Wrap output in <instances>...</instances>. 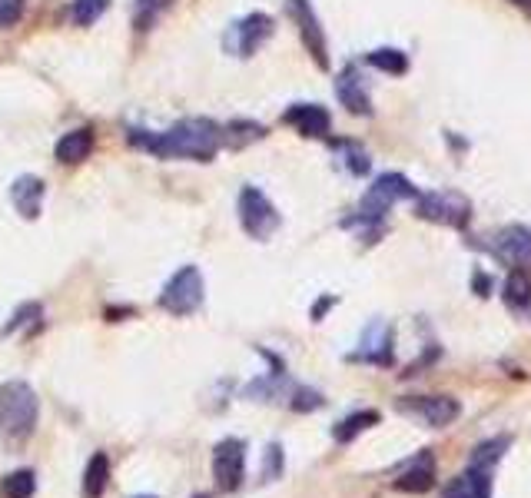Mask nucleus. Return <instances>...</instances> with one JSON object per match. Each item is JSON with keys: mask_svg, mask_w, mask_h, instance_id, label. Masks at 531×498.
Segmentation results:
<instances>
[{"mask_svg": "<svg viewBox=\"0 0 531 498\" xmlns=\"http://www.w3.org/2000/svg\"><path fill=\"white\" fill-rule=\"evenodd\" d=\"M140 498H156V495H140Z\"/></svg>", "mask_w": 531, "mask_h": 498, "instance_id": "72a5a7b5", "label": "nucleus"}, {"mask_svg": "<svg viewBox=\"0 0 531 498\" xmlns=\"http://www.w3.org/2000/svg\"><path fill=\"white\" fill-rule=\"evenodd\" d=\"M40 402L27 382H4L0 386V435L7 442H27L37 429Z\"/></svg>", "mask_w": 531, "mask_h": 498, "instance_id": "7ed1b4c3", "label": "nucleus"}, {"mask_svg": "<svg viewBox=\"0 0 531 498\" xmlns=\"http://www.w3.org/2000/svg\"><path fill=\"white\" fill-rule=\"evenodd\" d=\"M492 479H495V472H482L468 465L462 475H455V479L445 485L442 498H492Z\"/></svg>", "mask_w": 531, "mask_h": 498, "instance_id": "dca6fc26", "label": "nucleus"}, {"mask_svg": "<svg viewBox=\"0 0 531 498\" xmlns=\"http://www.w3.org/2000/svg\"><path fill=\"white\" fill-rule=\"evenodd\" d=\"M166 4H170V0H137V4H133V27H137L140 34L153 30L156 17L163 14Z\"/></svg>", "mask_w": 531, "mask_h": 498, "instance_id": "a878e982", "label": "nucleus"}, {"mask_svg": "<svg viewBox=\"0 0 531 498\" xmlns=\"http://www.w3.org/2000/svg\"><path fill=\"white\" fill-rule=\"evenodd\" d=\"M90 150H93V130L90 127H77V130H70L64 133V137L57 140V147H54V157L60 163H67V166H77L90 157Z\"/></svg>", "mask_w": 531, "mask_h": 498, "instance_id": "f3484780", "label": "nucleus"}, {"mask_svg": "<svg viewBox=\"0 0 531 498\" xmlns=\"http://www.w3.org/2000/svg\"><path fill=\"white\" fill-rule=\"evenodd\" d=\"M203 299H206L203 273L196 266H183L166 279V286L160 293V306L170 316H193L196 309L203 306Z\"/></svg>", "mask_w": 531, "mask_h": 498, "instance_id": "20e7f679", "label": "nucleus"}, {"mask_svg": "<svg viewBox=\"0 0 531 498\" xmlns=\"http://www.w3.org/2000/svg\"><path fill=\"white\" fill-rule=\"evenodd\" d=\"M376 422H379V412H372V409H366V412H352L349 419H342L336 429H332V439H336L339 445H346V442L356 439L359 432H366L369 425H376Z\"/></svg>", "mask_w": 531, "mask_h": 498, "instance_id": "412c9836", "label": "nucleus"}, {"mask_svg": "<svg viewBox=\"0 0 531 498\" xmlns=\"http://www.w3.org/2000/svg\"><path fill=\"white\" fill-rule=\"evenodd\" d=\"M515 4H525V7H531V0H515Z\"/></svg>", "mask_w": 531, "mask_h": 498, "instance_id": "473e14b6", "label": "nucleus"}, {"mask_svg": "<svg viewBox=\"0 0 531 498\" xmlns=\"http://www.w3.org/2000/svg\"><path fill=\"white\" fill-rule=\"evenodd\" d=\"M273 37V17L266 14H246L226 30V50L236 57H253L266 40Z\"/></svg>", "mask_w": 531, "mask_h": 498, "instance_id": "423d86ee", "label": "nucleus"}, {"mask_svg": "<svg viewBox=\"0 0 531 498\" xmlns=\"http://www.w3.org/2000/svg\"><path fill=\"white\" fill-rule=\"evenodd\" d=\"M279 472H283V449L279 445H269L266 449V472H263V479H279Z\"/></svg>", "mask_w": 531, "mask_h": 498, "instance_id": "7c9ffc66", "label": "nucleus"}, {"mask_svg": "<svg viewBox=\"0 0 531 498\" xmlns=\"http://www.w3.org/2000/svg\"><path fill=\"white\" fill-rule=\"evenodd\" d=\"M283 120L293 130L303 133V137H312V140L329 137V127H332L326 107H319V103H293V107L286 110Z\"/></svg>", "mask_w": 531, "mask_h": 498, "instance_id": "2eb2a0df", "label": "nucleus"}, {"mask_svg": "<svg viewBox=\"0 0 531 498\" xmlns=\"http://www.w3.org/2000/svg\"><path fill=\"white\" fill-rule=\"evenodd\" d=\"M27 10V0H0V30L14 27Z\"/></svg>", "mask_w": 531, "mask_h": 498, "instance_id": "c756f323", "label": "nucleus"}, {"mask_svg": "<svg viewBox=\"0 0 531 498\" xmlns=\"http://www.w3.org/2000/svg\"><path fill=\"white\" fill-rule=\"evenodd\" d=\"M44 316V309H40V303H24L14 313V319H10V323L4 326V336H14L17 329H24V326H34L37 319Z\"/></svg>", "mask_w": 531, "mask_h": 498, "instance_id": "cd10ccee", "label": "nucleus"}, {"mask_svg": "<svg viewBox=\"0 0 531 498\" xmlns=\"http://www.w3.org/2000/svg\"><path fill=\"white\" fill-rule=\"evenodd\" d=\"M495 256L508 266L531 269V230L528 226H505L495 240Z\"/></svg>", "mask_w": 531, "mask_h": 498, "instance_id": "9b49d317", "label": "nucleus"}, {"mask_svg": "<svg viewBox=\"0 0 531 498\" xmlns=\"http://www.w3.org/2000/svg\"><path fill=\"white\" fill-rule=\"evenodd\" d=\"M44 196H47V186L34 173H24L10 183V203H14V210L24 220H37L40 210H44Z\"/></svg>", "mask_w": 531, "mask_h": 498, "instance_id": "ddd939ff", "label": "nucleus"}, {"mask_svg": "<svg viewBox=\"0 0 531 498\" xmlns=\"http://www.w3.org/2000/svg\"><path fill=\"white\" fill-rule=\"evenodd\" d=\"M263 137H266V130L259 127V123H253V120H233V123H226V127H223V143H226V147H246V143H256Z\"/></svg>", "mask_w": 531, "mask_h": 498, "instance_id": "4be33fe9", "label": "nucleus"}, {"mask_svg": "<svg viewBox=\"0 0 531 498\" xmlns=\"http://www.w3.org/2000/svg\"><path fill=\"white\" fill-rule=\"evenodd\" d=\"M236 210H239V226L259 243L269 240V236L279 230V223H283V216L269 203V196L263 190H256V186H243V190H239Z\"/></svg>", "mask_w": 531, "mask_h": 498, "instance_id": "39448f33", "label": "nucleus"}, {"mask_svg": "<svg viewBox=\"0 0 531 498\" xmlns=\"http://www.w3.org/2000/svg\"><path fill=\"white\" fill-rule=\"evenodd\" d=\"M289 14H293L299 37H303L306 50L312 54L319 67H329V44H326V30H322L316 10H312L309 0H289Z\"/></svg>", "mask_w": 531, "mask_h": 498, "instance_id": "1a4fd4ad", "label": "nucleus"}, {"mask_svg": "<svg viewBox=\"0 0 531 498\" xmlns=\"http://www.w3.org/2000/svg\"><path fill=\"white\" fill-rule=\"evenodd\" d=\"M508 445H512V435H498V439H488V442H482V445H478V449L472 452L468 465H472V469H482V472H495Z\"/></svg>", "mask_w": 531, "mask_h": 498, "instance_id": "6ab92c4d", "label": "nucleus"}, {"mask_svg": "<svg viewBox=\"0 0 531 498\" xmlns=\"http://www.w3.org/2000/svg\"><path fill=\"white\" fill-rule=\"evenodd\" d=\"M435 485V459L432 452H419L405 469L392 479L395 492H409V495H425Z\"/></svg>", "mask_w": 531, "mask_h": 498, "instance_id": "4468645a", "label": "nucleus"}, {"mask_svg": "<svg viewBox=\"0 0 531 498\" xmlns=\"http://www.w3.org/2000/svg\"><path fill=\"white\" fill-rule=\"evenodd\" d=\"M196 498H210V495H196Z\"/></svg>", "mask_w": 531, "mask_h": 498, "instance_id": "f704fd0d", "label": "nucleus"}, {"mask_svg": "<svg viewBox=\"0 0 531 498\" xmlns=\"http://www.w3.org/2000/svg\"><path fill=\"white\" fill-rule=\"evenodd\" d=\"M322 399L319 392H312V389H306V386H296L293 389V396H289V409H296V412H316V409H322Z\"/></svg>", "mask_w": 531, "mask_h": 498, "instance_id": "c85d7f7f", "label": "nucleus"}, {"mask_svg": "<svg viewBox=\"0 0 531 498\" xmlns=\"http://www.w3.org/2000/svg\"><path fill=\"white\" fill-rule=\"evenodd\" d=\"M332 150H336V157L342 160V166L352 173V176H366L369 173V153L359 147V143H349V140H339L332 143Z\"/></svg>", "mask_w": 531, "mask_h": 498, "instance_id": "5701e85b", "label": "nucleus"}, {"mask_svg": "<svg viewBox=\"0 0 531 498\" xmlns=\"http://www.w3.org/2000/svg\"><path fill=\"white\" fill-rule=\"evenodd\" d=\"M505 303L508 309H515V313H522V309L531 306V276L525 269H515V273L505 279Z\"/></svg>", "mask_w": 531, "mask_h": 498, "instance_id": "aec40b11", "label": "nucleus"}, {"mask_svg": "<svg viewBox=\"0 0 531 498\" xmlns=\"http://www.w3.org/2000/svg\"><path fill=\"white\" fill-rule=\"evenodd\" d=\"M405 412H415L419 419H425L432 429H445L452 425L458 415H462V406L452 396H419V399H405L402 402Z\"/></svg>", "mask_w": 531, "mask_h": 498, "instance_id": "9d476101", "label": "nucleus"}, {"mask_svg": "<svg viewBox=\"0 0 531 498\" xmlns=\"http://www.w3.org/2000/svg\"><path fill=\"white\" fill-rule=\"evenodd\" d=\"M412 196H419V193H415V186L405 180L402 173H382L366 190V196H362V203H359V213L352 216L346 226H359V233L369 236V243H372L382 233V216L389 213L395 203L412 200Z\"/></svg>", "mask_w": 531, "mask_h": 498, "instance_id": "f03ea898", "label": "nucleus"}, {"mask_svg": "<svg viewBox=\"0 0 531 498\" xmlns=\"http://www.w3.org/2000/svg\"><path fill=\"white\" fill-rule=\"evenodd\" d=\"M110 485V459L107 452H97L83 469V482H80V495L83 498H103Z\"/></svg>", "mask_w": 531, "mask_h": 498, "instance_id": "a211bd4d", "label": "nucleus"}, {"mask_svg": "<svg viewBox=\"0 0 531 498\" xmlns=\"http://www.w3.org/2000/svg\"><path fill=\"white\" fill-rule=\"evenodd\" d=\"M419 216L429 223L439 226H465L468 216H472V206H468L465 196L458 193H422L419 196Z\"/></svg>", "mask_w": 531, "mask_h": 498, "instance_id": "6e6552de", "label": "nucleus"}, {"mask_svg": "<svg viewBox=\"0 0 531 498\" xmlns=\"http://www.w3.org/2000/svg\"><path fill=\"white\" fill-rule=\"evenodd\" d=\"M332 303H336V299H322V303H319L316 309H312V316H316V319H319V316H322V313H326V309L332 306Z\"/></svg>", "mask_w": 531, "mask_h": 498, "instance_id": "2f4dec72", "label": "nucleus"}, {"mask_svg": "<svg viewBox=\"0 0 531 498\" xmlns=\"http://www.w3.org/2000/svg\"><path fill=\"white\" fill-rule=\"evenodd\" d=\"M37 492V475L30 469H17L4 475V482H0V495L4 498H34Z\"/></svg>", "mask_w": 531, "mask_h": 498, "instance_id": "b1692460", "label": "nucleus"}, {"mask_svg": "<svg viewBox=\"0 0 531 498\" xmlns=\"http://www.w3.org/2000/svg\"><path fill=\"white\" fill-rule=\"evenodd\" d=\"M213 479L220 492H236L246 479V442L223 439L213 449Z\"/></svg>", "mask_w": 531, "mask_h": 498, "instance_id": "0eeeda50", "label": "nucleus"}, {"mask_svg": "<svg viewBox=\"0 0 531 498\" xmlns=\"http://www.w3.org/2000/svg\"><path fill=\"white\" fill-rule=\"evenodd\" d=\"M336 97L342 107H346L349 113H356V117H369L372 113L369 87H366V77L359 74V67H346L336 77Z\"/></svg>", "mask_w": 531, "mask_h": 498, "instance_id": "f8f14e48", "label": "nucleus"}, {"mask_svg": "<svg viewBox=\"0 0 531 498\" xmlns=\"http://www.w3.org/2000/svg\"><path fill=\"white\" fill-rule=\"evenodd\" d=\"M130 147L143 153H153L160 160H213L216 150L223 147V127H216L213 120H180L176 127L156 133V130H137L127 133Z\"/></svg>", "mask_w": 531, "mask_h": 498, "instance_id": "f257e3e1", "label": "nucleus"}, {"mask_svg": "<svg viewBox=\"0 0 531 498\" xmlns=\"http://www.w3.org/2000/svg\"><path fill=\"white\" fill-rule=\"evenodd\" d=\"M369 64L382 70V74H405L409 70V57L402 54V50H395V47H379V50H372L369 54Z\"/></svg>", "mask_w": 531, "mask_h": 498, "instance_id": "393cba45", "label": "nucleus"}, {"mask_svg": "<svg viewBox=\"0 0 531 498\" xmlns=\"http://www.w3.org/2000/svg\"><path fill=\"white\" fill-rule=\"evenodd\" d=\"M107 7H110V0H74V7H70V20H74L77 27H90L103 17V10Z\"/></svg>", "mask_w": 531, "mask_h": 498, "instance_id": "bb28decb", "label": "nucleus"}]
</instances>
